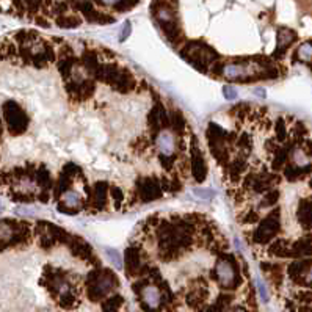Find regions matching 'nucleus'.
I'll list each match as a JSON object with an SVG mask.
<instances>
[{
    "mask_svg": "<svg viewBox=\"0 0 312 312\" xmlns=\"http://www.w3.org/2000/svg\"><path fill=\"white\" fill-rule=\"evenodd\" d=\"M213 275L216 282L220 284L223 289H234L239 286V268L234 261L232 254H221L218 259L215 261Z\"/></svg>",
    "mask_w": 312,
    "mask_h": 312,
    "instance_id": "f257e3e1",
    "label": "nucleus"
},
{
    "mask_svg": "<svg viewBox=\"0 0 312 312\" xmlns=\"http://www.w3.org/2000/svg\"><path fill=\"white\" fill-rule=\"evenodd\" d=\"M88 282H90V296L93 300H98V298L107 295L108 292H112L118 284V279L108 270H93L88 275Z\"/></svg>",
    "mask_w": 312,
    "mask_h": 312,
    "instance_id": "f03ea898",
    "label": "nucleus"
},
{
    "mask_svg": "<svg viewBox=\"0 0 312 312\" xmlns=\"http://www.w3.org/2000/svg\"><path fill=\"white\" fill-rule=\"evenodd\" d=\"M278 229H279V213L275 210V212L267 215L265 218H262L259 221V225H256L253 235H251V240H253V243H256V245L270 243L276 235Z\"/></svg>",
    "mask_w": 312,
    "mask_h": 312,
    "instance_id": "7ed1b4c3",
    "label": "nucleus"
},
{
    "mask_svg": "<svg viewBox=\"0 0 312 312\" xmlns=\"http://www.w3.org/2000/svg\"><path fill=\"white\" fill-rule=\"evenodd\" d=\"M155 149L159 151V155L162 162L166 160H171L176 154V149H178V137H176V133L171 132L169 129H164V131H160L159 133H155Z\"/></svg>",
    "mask_w": 312,
    "mask_h": 312,
    "instance_id": "20e7f679",
    "label": "nucleus"
},
{
    "mask_svg": "<svg viewBox=\"0 0 312 312\" xmlns=\"http://www.w3.org/2000/svg\"><path fill=\"white\" fill-rule=\"evenodd\" d=\"M162 195H164V188L157 178H141L138 181V198L141 202L159 199Z\"/></svg>",
    "mask_w": 312,
    "mask_h": 312,
    "instance_id": "39448f33",
    "label": "nucleus"
},
{
    "mask_svg": "<svg viewBox=\"0 0 312 312\" xmlns=\"http://www.w3.org/2000/svg\"><path fill=\"white\" fill-rule=\"evenodd\" d=\"M3 113H5L6 123H8L10 129L15 133H21L24 129L27 127V116H25V113L15 102L5 104Z\"/></svg>",
    "mask_w": 312,
    "mask_h": 312,
    "instance_id": "423d86ee",
    "label": "nucleus"
},
{
    "mask_svg": "<svg viewBox=\"0 0 312 312\" xmlns=\"http://www.w3.org/2000/svg\"><path fill=\"white\" fill-rule=\"evenodd\" d=\"M140 295H141V303H143L145 308L151 309V311H155L160 308L164 295H162V290L155 286V284H152V282L145 284V286L141 287Z\"/></svg>",
    "mask_w": 312,
    "mask_h": 312,
    "instance_id": "0eeeda50",
    "label": "nucleus"
},
{
    "mask_svg": "<svg viewBox=\"0 0 312 312\" xmlns=\"http://www.w3.org/2000/svg\"><path fill=\"white\" fill-rule=\"evenodd\" d=\"M83 202H85L83 198L77 192H74V190H67V192H65L62 195V199H60L58 209L62 210V212L76 213V212H79V210L83 207Z\"/></svg>",
    "mask_w": 312,
    "mask_h": 312,
    "instance_id": "6e6552de",
    "label": "nucleus"
},
{
    "mask_svg": "<svg viewBox=\"0 0 312 312\" xmlns=\"http://www.w3.org/2000/svg\"><path fill=\"white\" fill-rule=\"evenodd\" d=\"M192 174L198 182H202L207 176L206 160L202 157V154L199 152V149H193V152H192Z\"/></svg>",
    "mask_w": 312,
    "mask_h": 312,
    "instance_id": "1a4fd4ad",
    "label": "nucleus"
},
{
    "mask_svg": "<svg viewBox=\"0 0 312 312\" xmlns=\"http://www.w3.org/2000/svg\"><path fill=\"white\" fill-rule=\"evenodd\" d=\"M126 271H129L131 275L133 273H140L141 268V251L138 246H129L126 249Z\"/></svg>",
    "mask_w": 312,
    "mask_h": 312,
    "instance_id": "9d476101",
    "label": "nucleus"
},
{
    "mask_svg": "<svg viewBox=\"0 0 312 312\" xmlns=\"http://www.w3.org/2000/svg\"><path fill=\"white\" fill-rule=\"evenodd\" d=\"M69 246H71V251L74 253V256L80 257V259H90V257H93V248L90 246V243L85 242L83 239L74 237V239L69 242Z\"/></svg>",
    "mask_w": 312,
    "mask_h": 312,
    "instance_id": "9b49d317",
    "label": "nucleus"
},
{
    "mask_svg": "<svg viewBox=\"0 0 312 312\" xmlns=\"http://www.w3.org/2000/svg\"><path fill=\"white\" fill-rule=\"evenodd\" d=\"M91 193H93L91 204L94 207H98V210L104 209L107 202V182H98Z\"/></svg>",
    "mask_w": 312,
    "mask_h": 312,
    "instance_id": "f8f14e48",
    "label": "nucleus"
},
{
    "mask_svg": "<svg viewBox=\"0 0 312 312\" xmlns=\"http://www.w3.org/2000/svg\"><path fill=\"white\" fill-rule=\"evenodd\" d=\"M290 155V160H292V165L296 166V168H308L309 166V155L306 154L303 148L300 146H294L292 151L289 152Z\"/></svg>",
    "mask_w": 312,
    "mask_h": 312,
    "instance_id": "ddd939ff",
    "label": "nucleus"
},
{
    "mask_svg": "<svg viewBox=\"0 0 312 312\" xmlns=\"http://www.w3.org/2000/svg\"><path fill=\"white\" fill-rule=\"evenodd\" d=\"M294 39H295V33L289 30V29H279V32H278V49H276V53L278 52H284L287 49V47L294 43Z\"/></svg>",
    "mask_w": 312,
    "mask_h": 312,
    "instance_id": "4468645a",
    "label": "nucleus"
},
{
    "mask_svg": "<svg viewBox=\"0 0 312 312\" xmlns=\"http://www.w3.org/2000/svg\"><path fill=\"white\" fill-rule=\"evenodd\" d=\"M169 127H173L178 133H182L187 129L185 118L182 116V113L179 112H173V115L169 116Z\"/></svg>",
    "mask_w": 312,
    "mask_h": 312,
    "instance_id": "2eb2a0df",
    "label": "nucleus"
},
{
    "mask_svg": "<svg viewBox=\"0 0 312 312\" xmlns=\"http://www.w3.org/2000/svg\"><path fill=\"white\" fill-rule=\"evenodd\" d=\"M296 57L300 62L308 63L312 60V43H303L296 50Z\"/></svg>",
    "mask_w": 312,
    "mask_h": 312,
    "instance_id": "dca6fc26",
    "label": "nucleus"
},
{
    "mask_svg": "<svg viewBox=\"0 0 312 312\" xmlns=\"http://www.w3.org/2000/svg\"><path fill=\"white\" fill-rule=\"evenodd\" d=\"M121 304H123V298L119 295H115L112 298H108V300L102 304V308L105 312H116Z\"/></svg>",
    "mask_w": 312,
    "mask_h": 312,
    "instance_id": "f3484780",
    "label": "nucleus"
},
{
    "mask_svg": "<svg viewBox=\"0 0 312 312\" xmlns=\"http://www.w3.org/2000/svg\"><path fill=\"white\" fill-rule=\"evenodd\" d=\"M80 19L77 16H72V17H62L58 19V25L63 27V29H76V27L80 25Z\"/></svg>",
    "mask_w": 312,
    "mask_h": 312,
    "instance_id": "a211bd4d",
    "label": "nucleus"
},
{
    "mask_svg": "<svg viewBox=\"0 0 312 312\" xmlns=\"http://www.w3.org/2000/svg\"><path fill=\"white\" fill-rule=\"evenodd\" d=\"M107 257L110 259V262L113 263L116 268H123V257L119 256V253L116 249H110V248H107Z\"/></svg>",
    "mask_w": 312,
    "mask_h": 312,
    "instance_id": "6ab92c4d",
    "label": "nucleus"
},
{
    "mask_svg": "<svg viewBox=\"0 0 312 312\" xmlns=\"http://www.w3.org/2000/svg\"><path fill=\"white\" fill-rule=\"evenodd\" d=\"M110 195H112L113 201L116 202V207H119V206L124 202V193L121 192L119 188H115V187H113V188L110 190Z\"/></svg>",
    "mask_w": 312,
    "mask_h": 312,
    "instance_id": "aec40b11",
    "label": "nucleus"
},
{
    "mask_svg": "<svg viewBox=\"0 0 312 312\" xmlns=\"http://www.w3.org/2000/svg\"><path fill=\"white\" fill-rule=\"evenodd\" d=\"M131 32H132V24L127 21V22H124L123 30H121V33H119V41L121 43L126 41V39L129 38V35H131Z\"/></svg>",
    "mask_w": 312,
    "mask_h": 312,
    "instance_id": "412c9836",
    "label": "nucleus"
},
{
    "mask_svg": "<svg viewBox=\"0 0 312 312\" xmlns=\"http://www.w3.org/2000/svg\"><path fill=\"white\" fill-rule=\"evenodd\" d=\"M195 195L198 196V198H202V199H210L213 193H212V190H210V188H196Z\"/></svg>",
    "mask_w": 312,
    "mask_h": 312,
    "instance_id": "4be33fe9",
    "label": "nucleus"
},
{
    "mask_svg": "<svg viewBox=\"0 0 312 312\" xmlns=\"http://www.w3.org/2000/svg\"><path fill=\"white\" fill-rule=\"evenodd\" d=\"M223 96H225L228 100H234L237 98V91L232 86H225L223 88Z\"/></svg>",
    "mask_w": 312,
    "mask_h": 312,
    "instance_id": "5701e85b",
    "label": "nucleus"
},
{
    "mask_svg": "<svg viewBox=\"0 0 312 312\" xmlns=\"http://www.w3.org/2000/svg\"><path fill=\"white\" fill-rule=\"evenodd\" d=\"M100 2H104L105 5H118L119 0H100Z\"/></svg>",
    "mask_w": 312,
    "mask_h": 312,
    "instance_id": "b1692460",
    "label": "nucleus"
},
{
    "mask_svg": "<svg viewBox=\"0 0 312 312\" xmlns=\"http://www.w3.org/2000/svg\"><path fill=\"white\" fill-rule=\"evenodd\" d=\"M306 278H308V281L312 284V265L309 267V270H308V275H306Z\"/></svg>",
    "mask_w": 312,
    "mask_h": 312,
    "instance_id": "393cba45",
    "label": "nucleus"
},
{
    "mask_svg": "<svg viewBox=\"0 0 312 312\" xmlns=\"http://www.w3.org/2000/svg\"><path fill=\"white\" fill-rule=\"evenodd\" d=\"M2 210H3V206H2V202H0V212H2Z\"/></svg>",
    "mask_w": 312,
    "mask_h": 312,
    "instance_id": "a878e982",
    "label": "nucleus"
}]
</instances>
